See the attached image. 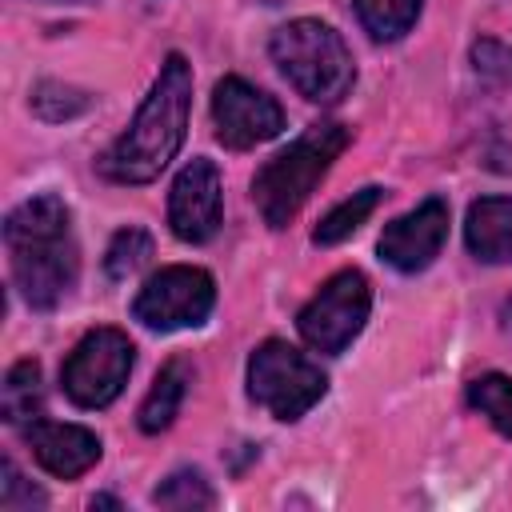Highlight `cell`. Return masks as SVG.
<instances>
[{"label":"cell","instance_id":"1","mask_svg":"<svg viewBox=\"0 0 512 512\" xmlns=\"http://www.w3.org/2000/svg\"><path fill=\"white\" fill-rule=\"evenodd\" d=\"M4 248L12 284L28 308L52 312L68 300L80 276L72 212L56 192H40L4 216Z\"/></svg>","mask_w":512,"mask_h":512},{"label":"cell","instance_id":"2","mask_svg":"<svg viewBox=\"0 0 512 512\" xmlns=\"http://www.w3.org/2000/svg\"><path fill=\"white\" fill-rule=\"evenodd\" d=\"M192 112V64L180 52H168L160 76L152 80L132 124L100 156V172L112 184H148L180 152Z\"/></svg>","mask_w":512,"mask_h":512},{"label":"cell","instance_id":"3","mask_svg":"<svg viewBox=\"0 0 512 512\" xmlns=\"http://www.w3.org/2000/svg\"><path fill=\"white\" fill-rule=\"evenodd\" d=\"M348 140H352L348 124L324 120V124L304 128L288 148H280L272 160H264V168L252 176V204L272 232H280L296 220V212L316 192V184L328 176L332 160L348 148Z\"/></svg>","mask_w":512,"mask_h":512},{"label":"cell","instance_id":"4","mask_svg":"<svg viewBox=\"0 0 512 512\" xmlns=\"http://www.w3.org/2000/svg\"><path fill=\"white\" fill-rule=\"evenodd\" d=\"M272 64L280 76L312 104H340L356 84V64L344 36L312 16L288 20L268 40Z\"/></svg>","mask_w":512,"mask_h":512},{"label":"cell","instance_id":"5","mask_svg":"<svg viewBox=\"0 0 512 512\" xmlns=\"http://www.w3.org/2000/svg\"><path fill=\"white\" fill-rule=\"evenodd\" d=\"M328 392V376L288 340H264L248 356V396L276 420H300Z\"/></svg>","mask_w":512,"mask_h":512},{"label":"cell","instance_id":"6","mask_svg":"<svg viewBox=\"0 0 512 512\" xmlns=\"http://www.w3.org/2000/svg\"><path fill=\"white\" fill-rule=\"evenodd\" d=\"M368 312H372V284H368V276L360 268H340L300 308L296 328H300L308 348H316L324 356H336V352H344L360 336Z\"/></svg>","mask_w":512,"mask_h":512},{"label":"cell","instance_id":"7","mask_svg":"<svg viewBox=\"0 0 512 512\" xmlns=\"http://www.w3.org/2000/svg\"><path fill=\"white\" fill-rule=\"evenodd\" d=\"M136 364V348L120 328H92L68 352L60 368V384L76 408H108Z\"/></svg>","mask_w":512,"mask_h":512},{"label":"cell","instance_id":"8","mask_svg":"<svg viewBox=\"0 0 512 512\" xmlns=\"http://www.w3.org/2000/svg\"><path fill=\"white\" fill-rule=\"evenodd\" d=\"M212 308H216V280L196 264H168L140 284L132 300V320H140L152 332H176L204 324Z\"/></svg>","mask_w":512,"mask_h":512},{"label":"cell","instance_id":"9","mask_svg":"<svg viewBox=\"0 0 512 512\" xmlns=\"http://www.w3.org/2000/svg\"><path fill=\"white\" fill-rule=\"evenodd\" d=\"M212 128L216 140L232 152H248L256 144H268L284 128V108L244 76H224L212 88Z\"/></svg>","mask_w":512,"mask_h":512},{"label":"cell","instance_id":"10","mask_svg":"<svg viewBox=\"0 0 512 512\" xmlns=\"http://www.w3.org/2000/svg\"><path fill=\"white\" fill-rule=\"evenodd\" d=\"M224 220V184L220 168L208 156L188 160L168 192V228L184 244H208Z\"/></svg>","mask_w":512,"mask_h":512},{"label":"cell","instance_id":"11","mask_svg":"<svg viewBox=\"0 0 512 512\" xmlns=\"http://www.w3.org/2000/svg\"><path fill=\"white\" fill-rule=\"evenodd\" d=\"M444 240H448V200L428 196L412 212L388 220L376 248H380L384 264H392L396 272L412 276V272H424L440 256Z\"/></svg>","mask_w":512,"mask_h":512},{"label":"cell","instance_id":"12","mask_svg":"<svg viewBox=\"0 0 512 512\" xmlns=\"http://www.w3.org/2000/svg\"><path fill=\"white\" fill-rule=\"evenodd\" d=\"M28 448L36 464L48 476L76 480L100 460V436L84 424H60V420H36L28 428Z\"/></svg>","mask_w":512,"mask_h":512},{"label":"cell","instance_id":"13","mask_svg":"<svg viewBox=\"0 0 512 512\" xmlns=\"http://www.w3.org/2000/svg\"><path fill=\"white\" fill-rule=\"evenodd\" d=\"M464 244L484 264H512V196H480L464 216Z\"/></svg>","mask_w":512,"mask_h":512},{"label":"cell","instance_id":"14","mask_svg":"<svg viewBox=\"0 0 512 512\" xmlns=\"http://www.w3.org/2000/svg\"><path fill=\"white\" fill-rule=\"evenodd\" d=\"M188 384H192V364H188L184 356H172V360L156 372V380H152V388H148V396H144V404H140V412H136L140 432L156 436V432L172 428V420L180 416V404H184V396H188Z\"/></svg>","mask_w":512,"mask_h":512},{"label":"cell","instance_id":"15","mask_svg":"<svg viewBox=\"0 0 512 512\" xmlns=\"http://www.w3.org/2000/svg\"><path fill=\"white\" fill-rule=\"evenodd\" d=\"M0 412H4V424H12V428H32L36 420H44V384H40L36 360H16L4 372Z\"/></svg>","mask_w":512,"mask_h":512},{"label":"cell","instance_id":"16","mask_svg":"<svg viewBox=\"0 0 512 512\" xmlns=\"http://www.w3.org/2000/svg\"><path fill=\"white\" fill-rule=\"evenodd\" d=\"M384 200V188L380 184H364L360 192H352V196H344L336 208H328L324 216H320V224L312 228V240L320 244V248H328V244H340V240H348L372 212H376V204Z\"/></svg>","mask_w":512,"mask_h":512},{"label":"cell","instance_id":"17","mask_svg":"<svg viewBox=\"0 0 512 512\" xmlns=\"http://www.w3.org/2000/svg\"><path fill=\"white\" fill-rule=\"evenodd\" d=\"M468 408L480 412L500 436L512 440V376L504 372H484L468 384Z\"/></svg>","mask_w":512,"mask_h":512},{"label":"cell","instance_id":"18","mask_svg":"<svg viewBox=\"0 0 512 512\" xmlns=\"http://www.w3.org/2000/svg\"><path fill=\"white\" fill-rule=\"evenodd\" d=\"M352 4L372 40H400L404 32H412L424 0H352Z\"/></svg>","mask_w":512,"mask_h":512},{"label":"cell","instance_id":"19","mask_svg":"<svg viewBox=\"0 0 512 512\" xmlns=\"http://www.w3.org/2000/svg\"><path fill=\"white\" fill-rule=\"evenodd\" d=\"M152 504H160V508H176V512H188V508H212V504H216V492H212V484L204 480V472H196V468H180V472H172V476L152 492Z\"/></svg>","mask_w":512,"mask_h":512},{"label":"cell","instance_id":"20","mask_svg":"<svg viewBox=\"0 0 512 512\" xmlns=\"http://www.w3.org/2000/svg\"><path fill=\"white\" fill-rule=\"evenodd\" d=\"M152 260V236L144 228H120L104 252V272L108 280H128Z\"/></svg>","mask_w":512,"mask_h":512},{"label":"cell","instance_id":"21","mask_svg":"<svg viewBox=\"0 0 512 512\" xmlns=\"http://www.w3.org/2000/svg\"><path fill=\"white\" fill-rule=\"evenodd\" d=\"M0 472H4V480H0V508L20 512V508H44V504H48V496H44L40 488L24 484V476L16 472V464H12V460H4V464H0Z\"/></svg>","mask_w":512,"mask_h":512},{"label":"cell","instance_id":"22","mask_svg":"<svg viewBox=\"0 0 512 512\" xmlns=\"http://www.w3.org/2000/svg\"><path fill=\"white\" fill-rule=\"evenodd\" d=\"M472 64H476L480 76L512 80V48L500 44V40H476V48H472Z\"/></svg>","mask_w":512,"mask_h":512},{"label":"cell","instance_id":"23","mask_svg":"<svg viewBox=\"0 0 512 512\" xmlns=\"http://www.w3.org/2000/svg\"><path fill=\"white\" fill-rule=\"evenodd\" d=\"M88 504H92V508H120V500H112V496H92Z\"/></svg>","mask_w":512,"mask_h":512}]
</instances>
